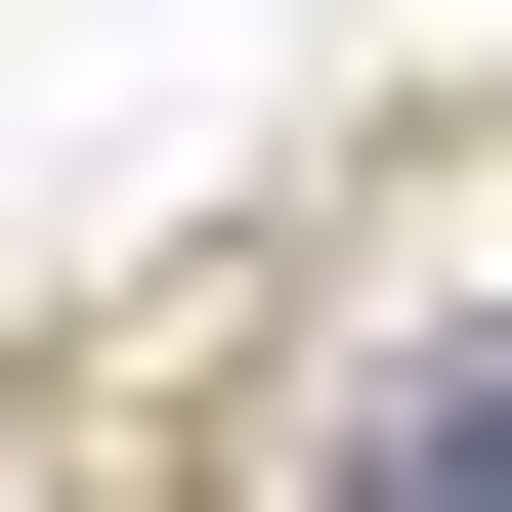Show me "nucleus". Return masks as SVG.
Segmentation results:
<instances>
[{
    "mask_svg": "<svg viewBox=\"0 0 512 512\" xmlns=\"http://www.w3.org/2000/svg\"><path fill=\"white\" fill-rule=\"evenodd\" d=\"M342 512H512V342H427V384H384V427H342Z\"/></svg>",
    "mask_w": 512,
    "mask_h": 512,
    "instance_id": "1",
    "label": "nucleus"
}]
</instances>
